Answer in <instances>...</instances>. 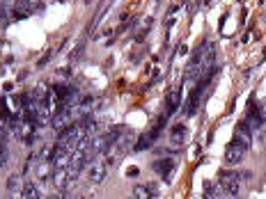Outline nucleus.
<instances>
[{
    "instance_id": "nucleus-13",
    "label": "nucleus",
    "mask_w": 266,
    "mask_h": 199,
    "mask_svg": "<svg viewBox=\"0 0 266 199\" xmlns=\"http://www.w3.org/2000/svg\"><path fill=\"white\" fill-rule=\"evenodd\" d=\"M237 174H239V179H241V181H248L250 176H253L250 172H237Z\"/></svg>"
},
{
    "instance_id": "nucleus-1",
    "label": "nucleus",
    "mask_w": 266,
    "mask_h": 199,
    "mask_svg": "<svg viewBox=\"0 0 266 199\" xmlns=\"http://www.w3.org/2000/svg\"><path fill=\"white\" fill-rule=\"evenodd\" d=\"M241 179H239L237 172H223L220 174V186L225 188V195L227 197H239L241 193Z\"/></svg>"
},
{
    "instance_id": "nucleus-9",
    "label": "nucleus",
    "mask_w": 266,
    "mask_h": 199,
    "mask_svg": "<svg viewBox=\"0 0 266 199\" xmlns=\"http://www.w3.org/2000/svg\"><path fill=\"white\" fill-rule=\"evenodd\" d=\"M9 163V151H7V145L0 140V167H5Z\"/></svg>"
},
{
    "instance_id": "nucleus-10",
    "label": "nucleus",
    "mask_w": 266,
    "mask_h": 199,
    "mask_svg": "<svg viewBox=\"0 0 266 199\" xmlns=\"http://www.w3.org/2000/svg\"><path fill=\"white\" fill-rule=\"evenodd\" d=\"M133 195H136L138 199H147V197H149V188H145V186H138L136 190H133Z\"/></svg>"
},
{
    "instance_id": "nucleus-7",
    "label": "nucleus",
    "mask_w": 266,
    "mask_h": 199,
    "mask_svg": "<svg viewBox=\"0 0 266 199\" xmlns=\"http://www.w3.org/2000/svg\"><path fill=\"white\" fill-rule=\"evenodd\" d=\"M179 103H181V90H179V87H175V90H172V94L168 97V112H170V115L179 108Z\"/></svg>"
},
{
    "instance_id": "nucleus-11",
    "label": "nucleus",
    "mask_w": 266,
    "mask_h": 199,
    "mask_svg": "<svg viewBox=\"0 0 266 199\" xmlns=\"http://www.w3.org/2000/svg\"><path fill=\"white\" fill-rule=\"evenodd\" d=\"M170 167H172L170 160H163V163L156 165V169H159V172H163V174H168V169H170Z\"/></svg>"
},
{
    "instance_id": "nucleus-3",
    "label": "nucleus",
    "mask_w": 266,
    "mask_h": 199,
    "mask_svg": "<svg viewBox=\"0 0 266 199\" xmlns=\"http://www.w3.org/2000/svg\"><path fill=\"white\" fill-rule=\"evenodd\" d=\"M246 151L248 149H246L243 145H239L237 140H234V142L227 147V151H225V163L227 165H239L243 158H246Z\"/></svg>"
},
{
    "instance_id": "nucleus-6",
    "label": "nucleus",
    "mask_w": 266,
    "mask_h": 199,
    "mask_svg": "<svg viewBox=\"0 0 266 199\" xmlns=\"http://www.w3.org/2000/svg\"><path fill=\"white\" fill-rule=\"evenodd\" d=\"M21 197L37 199V197H42V190H39V186H37V183H23V186H21Z\"/></svg>"
},
{
    "instance_id": "nucleus-8",
    "label": "nucleus",
    "mask_w": 266,
    "mask_h": 199,
    "mask_svg": "<svg viewBox=\"0 0 266 199\" xmlns=\"http://www.w3.org/2000/svg\"><path fill=\"white\" fill-rule=\"evenodd\" d=\"M12 7L7 5V2H0V25H7L9 23V18H12Z\"/></svg>"
},
{
    "instance_id": "nucleus-5",
    "label": "nucleus",
    "mask_w": 266,
    "mask_h": 199,
    "mask_svg": "<svg viewBox=\"0 0 266 199\" xmlns=\"http://www.w3.org/2000/svg\"><path fill=\"white\" fill-rule=\"evenodd\" d=\"M204 197L218 199V197H227V195H225V188L218 181V183H204Z\"/></svg>"
},
{
    "instance_id": "nucleus-4",
    "label": "nucleus",
    "mask_w": 266,
    "mask_h": 199,
    "mask_svg": "<svg viewBox=\"0 0 266 199\" xmlns=\"http://www.w3.org/2000/svg\"><path fill=\"white\" fill-rule=\"evenodd\" d=\"M234 140H237L239 145H243L246 149H248V147L253 145V138H250V128L246 126V124H239V126H237V133H234Z\"/></svg>"
},
{
    "instance_id": "nucleus-14",
    "label": "nucleus",
    "mask_w": 266,
    "mask_h": 199,
    "mask_svg": "<svg viewBox=\"0 0 266 199\" xmlns=\"http://www.w3.org/2000/svg\"><path fill=\"white\" fill-rule=\"evenodd\" d=\"M9 188H18V179H16V176H12V179H9Z\"/></svg>"
},
{
    "instance_id": "nucleus-12",
    "label": "nucleus",
    "mask_w": 266,
    "mask_h": 199,
    "mask_svg": "<svg viewBox=\"0 0 266 199\" xmlns=\"http://www.w3.org/2000/svg\"><path fill=\"white\" fill-rule=\"evenodd\" d=\"M257 110H260L262 121H266V101H264V103H260V105H257Z\"/></svg>"
},
{
    "instance_id": "nucleus-2",
    "label": "nucleus",
    "mask_w": 266,
    "mask_h": 199,
    "mask_svg": "<svg viewBox=\"0 0 266 199\" xmlns=\"http://www.w3.org/2000/svg\"><path fill=\"white\" fill-rule=\"evenodd\" d=\"M106 174H108V165L103 160H92L88 165V179L92 183H103Z\"/></svg>"
}]
</instances>
